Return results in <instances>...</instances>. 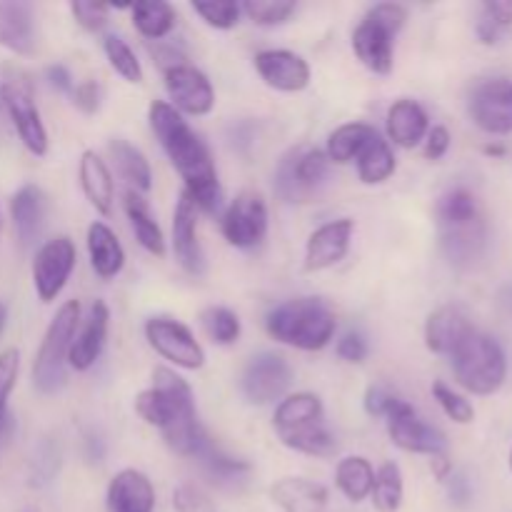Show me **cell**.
<instances>
[{"label": "cell", "mask_w": 512, "mask_h": 512, "mask_svg": "<svg viewBox=\"0 0 512 512\" xmlns=\"http://www.w3.org/2000/svg\"><path fill=\"white\" fill-rule=\"evenodd\" d=\"M325 420V408L323 400L315 393H295L288 395L283 403L275 408L273 415V428L275 433L283 435L290 433V430L305 428V425L323 423Z\"/></svg>", "instance_id": "29"}, {"label": "cell", "mask_w": 512, "mask_h": 512, "mask_svg": "<svg viewBox=\"0 0 512 512\" xmlns=\"http://www.w3.org/2000/svg\"><path fill=\"white\" fill-rule=\"evenodd\" d=\"M395 403H398V395L390 393L388 388H380V385H370L368 393H365V410L373 418H385Z\"/></svg>", "instance_id": "49"}, {"label": "cell", "mask_w": 512, "mask_h": 512, "mask_svg": "<svg viewBox=\"0 0 512 512\" xmlns=\"http://www.w3.org/2000/svg\"><path fill=\"white\" fill-rule=\"evenodd\" d=\"M338 320L320 298H293L275 305L265 318V330L278 343L298 350H323L333 340Z\"/></svg>", "instance_id": "4"}, {"label": "cell", "mask_w": 512, "mask_h": 512, "mask_svg": "<svg viewBox=\"0 0 512 512\" xmlns=\"http://www.w3.org/2000/svg\"><path fill=\"white\" fill-rule=\"evenodd\" d=\"M45 78H48V83L53 85L55 90H60V93H70V90H73V78H70L65 65H50V68L45 70Z\"/></svg>", "instance_id": "52"}, {"label": "cell", "mask_w": 512, "mask_h": 512, "mask_svg": "<svg viewBox=\"0 0 512 512\" xmlns=\"http://www.w3.org/2000/svg\"><path fill=\"white\" fill-rule=\"evenodd\" d=\"M105 500L110 512H153L155 488L148 475L135 468H125L113 475Z\"/></svg>", "instance_id": "21"}, {"label": "cell", "mask_w": 512, "mask_h": 512, "mask_svg": "<svg viewBox=\"0 0 512 512\" xmlns=\"http://www.w3.org/2000/svg\"><path fill=\"white\" fill-rule=\"evenodd\" d=\"M510 470H512V453H510Z\"/></svg>", "instance_id": "57"}, {"label": "cell", "mask_w": 512, "mask_h": 512, "mask_svg": "<svg viewBox=\"0 0 512 512\" xmlns=\"http://www.w3.org/2000/svg\"><path fill=\"white\" fill-rule=\"evenodd\" d=\"M205 333L218 345H233L240 338V318L228 308H205L200 315Z\"/></svg>", "instance_id": "41"}, {"label": "cell", "mask_w": 512, "mask_h": 512, "mask_svg": "<svg viewBox=\"0 0 512 512\" xmlns=\"http://www.w3.org/2000/svg\"><path fill=\"white\" fill-rule=\"evenodd\" d=\"M340 360L345 363H363L368 358V343L360 333H345L343 338L338 340V348H335Z\"/></svg>", "instance_id": "50"}, {"label": "cell", "mask_w": 512, "mask_h": 512, "mask_svg": "<svg viewBox=\"0 0 512 512\" xmlns=\"http://www.w3.org/2000/svg\"><path fill=\"white\" fill-rule=\"evenodd\" d=\"M0 230H3V215H0Z\"/></svg>", "instance_id": "56"}, {"label": "cell", "mask_w": 512, "mask_h": 512, "mask_svg": "<svg viewBox=\"0 0 512 512\" xmlns=\"http://www.w3.org/2000/svg\"><path fill=\"white\" fill-rule=\"evenodd\" d=\"M3 110H5L3 108V93H0V113H3Z\"/></svg>", "instance_id": "55"}, {"label": "cell", "mask_w": 512, "mask_h": 512, "mask_svg": "<svg viewBox=\"0 0 512 512\" xmlns=\"http://www.w3.org/2000/svg\"><path fill=\"white\" fill-rule=\"evenodd\" d=\"M148 120L173 168L185 180L183 193H188L195 208L205 210V213H218L220 203H223V190H220L218 170H215L208 145L190 128L188 120L165 100L150 103Z\"/></svg>", "instance_id": "1"}, {"label": "cell", "mask_w": 512, "mask_h": 512, "mask_svg": "<svg viewBox=\"0 0 512 512\" xmlns=\"http://www.w3.org/2000/svg\"><path fill=\"white\" fill-rule=\"evenodd\" d=\"M375 470L360 455L353 458H343L335 470V485L340 488V493L350 500V503H363L365 498H370V490H373Z\"/></svg>", "instance_id": "35"}, {"label": "cell", "mask_w": 512, "mask_h": 512, "mask_svg": "<svg viewBox=\"0 0 512 512\" xmlns=\"http://www.w3.org/2000/svg\"><path fill=\"white\" fill-rule=\"evenodd\" d=\"M355 160H358V175L365 185L385 183L395 173V153L388 140L380 135H375Z\"/></svg>", "instance_id": "37"}, {"label": "cell", "mask_w": 512, "mask_h": 512, "mask_svg": "<svg viewBox=\"0 0 512 512\" xmlns=\"http://www.w3.org/2000/svg\"><path fill=\"white\" fill-rule=\"evenodd\" d=\"M385 423H388L390 440L405 453L433 455V458L445 453V435L430 423H425L418 410L405 403L403 398H398V403L390 408V413L385 415Z\"/></svg>", "instance_id": "12"}, {"label": "cell", "mask_w": 512, "mask_h": 512, "mask_svg": "<svg viewBox=\"0 0 512 512\" xmlns=\"http://www.w3.org/2000/svg\"><path fill=\"white\" fill-rule=\"evenodd\" d=\"M255 70L265 85L283 93H300L310 85V65L293 50H260L255 55Z\"/></svg>", "instance_id": "17"}, {"label": "cell", "mask_w": 512, "mask_h": 512, "mask_svg": "<svg viewBox=\"0 0 512 512\" xmlns=\"http://www.w3.org/2000/svg\"><path fill=\"white\" fill-rule=\"evenodd\" d=\"M110 10H113V5L108 3H85V0H75V3H70V13H73L75 23L83 25V28L90 30V33L105 28Z\"/></svg>", "instance_id": "45"}, {"label": "cell", "mask_w": 512, "mask_h": 512, "mask_svg": "<svg viewBox=\"0 0 512 512\" xmlns=\"http://www.w3.org/2000/svg\"><path fill=\"white\" fill-rule=\"evenodd\" d=\"M80 325V303L68 300L58 308L55 318L50 320L45 338L40 343L38 355L33 363V385L45 395H55L65 388V363H68L70 345L75 340V330Z\"/></svg>", "instance_id": "6"}, {"label": "cell", "mask_w": 512, "mask_h": 512, "mask_svg": "<svg viewBox=\"0 0 512 512\" xmlns=\"http://www.w3.org/2000/svg\"><path fill=\"white\" fill-rule=\"evenodd\" d=\"M75 258V245L68 235H58L40 245L33 260V285L43 303H53L63 293L75 268Z\"/></svg>", "instance_id": "13"}, {"label": "cell", "mask_w": 512, "mask_h": 512, "mask_svg": "<svg viewBox=\"0 0 512 512\" xmlns=\"http://www.w3.org/2000/svg\"><path fill=\"white\" fill-rule=\"evenodd\" d=\"M385 128H388L390 143L410 150L428 135L430 120L418 100L400 98L390 105L388 118H385Z\"/></svg>", "instance_id": "25"}, {"label": "cell", "mask_w": 512, "mask_h": 512, "mask_svg": "<svg viewBox=\"0 0 512 512\" xmlns=\"http://www.w3.org/2000/svg\"><path fill=\"white\" fill-rule=\"evenodd\" d=\"M0 48L15 55L35 53V13L30 3L0 0Z\"/></svg>", "instance_id": "22"}, {"label": "cell", "mask_w": 512, "mask_h": 512, "mask_svg": "<svg viewBox=\"0 0 512 512\" xmlns=\"http://www.w3.org/2000/svg\"><path fill=\"white\" fill-rule=\"evenodd\" d=\"M78 178L88 203L93 205L100 215L113 213V198H115L113 175H110L108 165H105V160L100 158L95 150H83L78 163Z\"/></svg>", "instance_id": "27"}, {"label": "cell", "mask_w": 512, "mask_h": 512, "mask_svg": "<svg viewBox=\"0 0 512 512\" xmlns=\"http://www.w3.org/2000/svg\"><path fill=\"white\" fill-rule=\"evenodd\" d=\"M453 370L458 383L475 395H493L508 378V358L498 340L480 330H470L453 350Z\"/></svg>", "instance_id": "5"}, {"label": "cell", "mask_w": 512, "mask_h": 512, "mask_svg": "<svg viewBox=\"0 0 512 512\" xmlns=\"http://www.w3.org/2000/svg\"><path fill=\"white\" fill-rule=\"evenodd\" d=\"M450 150V130L445 125H435L425 135V158L428 160H440Z\"/></svg>", "instance_id": "51"}, {"label": "cell", "mask_w": 512, "mask_h": 512, "mask_svg": "<svg viewBox=\"0 0 512 512\" xmlns=\"http://www.w3.org/2000/svg\"><path fill=\"white\" fill-rule=\"evenodd\" d=\"M110 153H113L115 165H118L123 180H128L130 190L148 193L153 188V170H150V163L135 145H130L123 138H113L110 140Z\"/></svg>", "instance_id": "32"}, {"label": "cell", "mask_w": 512, "mask_h": 512, "mask_svg": "<svg viewBox=\"0 0 512 512\" xmlns=\"http://www.w3.org/2000/svg\"><path fill=\"white\" fill-rule=\"evenodd\" d=\"M173 250L178 263L190 275H200L205 270V255L198 240V208L188 193L180 195L173 213Z\"/></svg>", "instance_id": "19"}, {"label": "cell", "mask_w": 512, "mask_h": 512, "mask_svg": "<svg viewBox=\"0 0 512 512\" xmlns=\"http://www.w3.org/2000/svg\"><path fill=\"white\" fill-rule=\"evenodd\" d=\"M470 118L490 135L512 133V80L493 78L470 95Z\"/></svg>", "instance_id": "15"}, {"label": "cell", "mask_w": 512, "mask_h": 512, "mask_svg": "<svg viewBox=\"0 0 512 512\" xmlns=\"http://www.w3.org/2000/svg\"><path fill=\"white\" fill-rule=\"evenodd\" d=\"M45 213H48V198L38 185L28 183L10 198V218H13L15 235L20 245L30 248L40 238L45 225Z\"/></svg>", "instance_id": "23"}, {"label": "cell", "mask_w": 512, "mask_h": 512, "mask_svg": "<svg viewBox=\"0 0 512 512\" xmlns=\"http://www.w3.org/2000/svg\"><path fill=\"white\" fill-rule=\"evenodd\" d=\"M278 438L285 448L298 450L303 455H313V458H333L338 453V440L325 428V423L305 425V428L290 430V433L278 435Z\"/></svg>", "instance_id": "36"}, {"label": "cell", "mask_w": 512, "mask_h": 512, "mask_svg": "<svg viewBox=\"0 0 512 512\" xmlns=\"http://www.w3.org/2000/svg\"><path fill=\"white\" fill-rule=\"evenodd\" d=\"M290 383H293V370L288 360L278 353H260L243 370L240 388L248 403L268 405L283 398Z\"/></svg>", "instance_id": "14"}, {"label": "cell", "mask_w": 512, "mask_h": 512, "mask_svg": "<svg viewBox=\"0 0 512 512\" xmlns=\"http://www.w3.org/2000/svg\"><path fill=\"white\" fill-rule=\"evenodd\" d=\"M220 230L235 248L248 250L263 243L265 233H268V205H265L263 195L255 190H243L240 195H235L220 220Z\"/></svg>", "instance_id": "11"}, {"label": "cell", "mask_w": 512, "mask_h": 512, "mask_svg": "<svg viewBox=\"0 0 512 512\" xmlns=\"http://www.w3.org/2000/svg\"><path fill=\"white\" fill-rule=\"evenodd\" d=\"M433 398L438 400V405L445 410V415H448L450 420H455V423L468 425L475 420L473 405H470L463 395L455 393L450 385H445L443 380H435L433 383Z\"/></svg>", "instance_id": "44"}, {"label": "cell", "mask_w": 512, "mask_h": 512, "mask_svg": "<svg viewBox=\"0 0 512 512\" xmlns=\"http://www.w3.org/2000/svg\"><path fill=\"white\" fill-rule=\"evenodd\" d=\"M165 90H168L173 108L180 115H208L215 108L213 83L203 70L183 63L165 70Z\"/></svg>", "instance_id": "16"}, {"label": "cell", "mask_w": 512, "mask_h": 512, "mask_svg": "<svg viewBox=\"0 0 512 512\" xmlns=\"http://www.w3.org/2000/svg\"><path fill=\"white\" fill-rule=\"evenodd\" d=\"M295 8L298 5L293 0H248L245 5H240V10L253 23L265 25V28H270V25H283L295 13Z\"/></svg>", "instance_id": "42"}, {"label": "cell", "mask_w": 512, "mask_h": 512, "mask_svg": "<svg viewBox=\"0 0 512 512\" xmlns=\"http://www.w3.org/2000/svg\"><path fill=\"white\" fill-rule=\"evenodd\" d=\"M130 15H133V25L143 38L148 40H163L170 30L175 28V8L163 0H143V3L130 5Z\"/></svg>", "instance_id": "33"}, {"label": "cell", "mask_w": 512, "mask_h": 512, "mask_svg": "<svg viewBox=\"0 0 512 512\" xmlns=\"http://www.w3.org/2000/svg\"><path fill=\"white\" fill-rule=\"evenodd\" d=\"M370 498H373V508L378 512H398L403 508L405 483L398 465L395 463L380 465L378 473H375Z\"/></svg>", "instance_id": "38"}, {"label": "cell", "mask_w": 512, "mask_h": 512, "mask_svg": "<svg viewBox=\"0 0 512 512\" xmlns=\"http://www.w3.org/2000/svg\"><path fill=\"white\" fill-rule=\"evenodd\" d=\"M470 330L473 323L458 305H443L425 320V345L438 355H453Z\"/></svg>", "instance_id": "24"}, {"label": "cell", "mask_w": 512, "mask_h": 512, "mask_svg": "<svg viewBox=\"0 0 512 512\" xmlns=\"http://www.w3.org/2000/svg\"><path fill=\"white\" fill-rule=\"evenodd\" d=\"M175 512H210V503L193 485H178L173 493Z\"/></svg>", "instance_id": "48"}, {"label": "cell", "mask_w": 512, "mask_h": 512, "mask_svg": "<svg viewBox=\"0 0 512 512\" xmlns=\"http://www.w3.org/2000/svg\"><path fill=\"white\" fill-rule=\"evenodd\" d=\"M408 10L400 3H378L365 13L353 33V50L360 63L375 75L393 73V43L403 30Z\"/></svg>", "instance_id": "7"}, {"label": "cell", "mask_w": 512, "mask_h": 512, "mask_svg": "<svg viewBox=\"0 0 512 512\" xmlns=\"http://www.w3.org/2000/svg\"><path fill=\"white\" fill-rule=\"evenodd\" d=\"M125 213H128L130 225H133V233L138 238V243L148 250L150 255H165V238L160 225L155 223L153 213H150V205L145 203V198L135 190L125 193Z\"/></svg>", "instance_id": "31"}, {"label": "cell", "mask_w": 512, "mask_h": 512, "mask_svg": "<svg viewBox=\"0 0 512 512\" xmlns=\"http://www.w3.org/2000/svg\"><path fill=\"white\" fill-rule=\"evenodd\" d=\"M103 50L108 55V63L115 73L128 83H143V68H140L138 55L133 53L128 43L120 35H108L103 40Z\"/></svg>", "instance_id": "40"}, {"label": "cell", "mask_w": 512, "mask_h": 512, "mask_svg": "<svg viewBox=\"0 0 512 512\" xmlns=\"http://www.w3.org/2000/svg\"><path fill=\"white\" fill-rule=\"evenodd\" d=\"M108 323H110V310L103 300H95L90 305L88 318L80 325V333L75 335L73 345H70L68 365L78 373H85L95 365L105 348V338H108Z\"/></svg>", "instance_id": "20"}, {"label": "cell", "mask_w": 512, "mask_h": 512, "mask_svg": "<svg viewBox=\"0 0 512 512\" xmlns=\"http://www.w3.org/2000/svg\"><path fill=\"white\" fill-rule=\"evenodd\" d=\"M70 95H73L75 108L83 110L85 115H93L98 113L100 100H103V85H100L98 80H85V83L73 85Z\"/></svg>", "instance_id": "47"}, {"label": "cell", "mask_w": 512, "mask_h": 512, "mask_svg": "<svg viewBox=\"0 0 512 512\" xmlns=\"http://www.w3.org/2000/svg\"><path fill=\"white\" fill-rule=\"evenodd\" d=\"M328 165V155L318 148L300 145L288 150L275 170V193L288 203H305L325 183Z\"/></svg>", "instance_id": "9"}, {"label": "cell", "mask_w": 512, "mask_h": 512, "mask_svg": "<svg viewBox=\"0 0 512 512\" xmlns=\"http://www.w3.org/2000/svg\"><path fill=\"white\" fill-rule=\"evenodd\" d=\"M0 93H3L5 113H8L10 123L15 125L18 138L23 140L30 153L43 158L48 153V130L40 120L33 83L28 80V75L20 73V70H8V75L0 80Z\"/></svg>", "instance_id": "8"}, {"label": "cell", "mask_w": 512, "mask_h": 512, "mask_svg": "<svg viewBox=\"0 0 512 512\" xmlns=\"http://www.w3.org/2000/svg\"><path fill=\"white\" fill-rule=\"evenodd\" d=\"M355 223L350 218L330 220V223L320 225L305 245V268L310 273L315 270H325L338 265L340 260L348 255L350 240H353Z\"/></svg>", "instance_id": "18"}, {"label": "cell", "mask_w": 512, "mask_h": 512, "mask_svg": "<svg viewBox=\"0 0 512 512\" xmlns=\"http://www.w3.org/2000/svg\"><path fill=\"white\" fill-rule=\"evenodd\" d=\"M5 323H8V308H5V303L0 300V335H3Z\"/></svg>", "instance_id": "54"}, {"label": "cell", "mask_w": 512, "mask_h": 512, "mask_svg": "<svg viewBox=\"0 0 512 512\" xmlns=\"http://www.w3.org/2000/svg\"><path fill=\"white\" fill-rule=\"evenodd\" d=\"M195 458H198L200 465H203L205 475H208V478L218 485L245 483V478H248L250 470H253L250 468V463L228 455L225 450H220L210 438L200 445V450L195 453Z\"/></svg>", "instance_id": "30"}, {"label": "cell", "mask_w": 512, "mask_h": 512, "mask_svg": "<svg viewBox=\"0 0 512 512\" xmlns=\"http://www.w3.org/2000/svg\"><path fill=\"white\" fill-rule=\"evenodd\" d=\"M145 338L160 358L170 360L178 368L200 370L205 365L203 345L195 340L188 325H183L180 320L150 318L145 323Z\"/></svg>", "instance_id": "10"}, {"label": "cell", "mask_w": 512, "mask_h": 512, "mask_svg": "<svg viewBox=\"0 0 512 512\" xmlns=\"http://www.w3.org/2000/svg\"><path fill=\"white\" fill-rule=\"evenodd\" d=\"M135 413L163 433L165 443L178 455L195 458L200 445L208 440L195 413L190 385L170 368L153 370V385L135 398Z\"/></svg>", "instance_id": "2"}, {"label": "cell", "mask_w": 512, "mask_h": 512, "mask_svg": "<svg viewBox=\"0 0 512 512\" xmlns=\"http://www.w3.org/2000/svg\"><path fill=\"white\" fill-rule=\"evenodd\" d=\"M193 10L210 25L218 30H230L238 25L240 5L233 0H210V3H193Z\"/></svg>", "instance_id": "43"}, {"label": "cell", "mask_w": 512, "mask_h": 512, "mask_svg": "<svg viewBox=\"0 0 512 512\" xmlns=\"http://www.w3.org/2000/svg\"><path fill=\"white\" fill-rule=\"evenodd\" d=\"M270 500L283 512H325L328 488L308 478H280L270 485Z\"/></svg>", "instance_id": "26"}, {"label": "cell", "mask_w": 512, "mask_h": 512, "mask_svg": "<svg viewBox=\"0 0 512 512\" xmlns=\"http://www.w3.org/2000/svg\"><path fill=\"white\" fill-rule=\"evenodd\" d=\"M508 28H512V0H495L480 8L478 25H475L480 43L495 45L508 33Z\"/></svg>", "instance_id": "39"}, {"label": "cell", "mask_w": 512, "mask_h": 512, "mask_svg": "<svg viewBox=\"0 0 512 512\" xmlns=\"http://www.w3.org/2000/svg\"><path fill=\"white\" fill-rule=\"evenodd\" d=\"M450 498L455 500L458 505H465L470 500V488H468V480L465 478H453V483H450Z\"/></svg>", "instance_id": "53"}, {"label": "cell", "mask_w": 512, "mask_h": 512, "mask_svg": "<svg viewBox=\"0 0 512 512\" xmlns=\"http://www.w3.org/2000/svg\"><path fill=\"white\" fill-rule=\"evenodd\" d=\"M440 245L458 268H473L488 245V225L478 198L468 188H453L438 200Z\"/></svg>", "instance_id": "3"}, {"label": "cell", "mask_w": 512, "mask_h": 512, "mask_svg": "<svg viewBox=\"0 0 512 512\" xmlns=\"http://www.w3.org/2000/svg\"><path fill=\"white\" fill-rule=\"evenodd\" d=\"M20 370V353L15 348L0 353V425L5 420V405H8L10 393L15 388V380H18Z\"/></svg>", "instance_id": "46"}, {"label": "cell", "mask_w": 512, "mask_h": 512, "mask_svg": "<svg viewBox=\"0 0 512 512\" xmlns=\"http://www.w3.org/2000/svg\"><path fill=\"white\" fill-rule=\"evenodd\" d=\"M378 135V130L368 123H348V125H340L338 130H333L328 138V155L330 163H338L345 165L350 160H355L360 155V150L370 143V140Z\"/></svg>", "instance_id": "34"}, {"label": "cell", "mask_w": 512, "mask_h": 512, "mask_svg": "<svg viewBox=\"0 0 512 512\" xmlns=\"http://www.w3.org/2000/svg\"><path fill=\"white\" fill-rule=\"evenodd\" d=\"M88 255L90 265L100 278H115L125 265V250L113 230L105 223L95 220L88 228Z\"/></svg>", "instance_id": "28"}]
</instances>
